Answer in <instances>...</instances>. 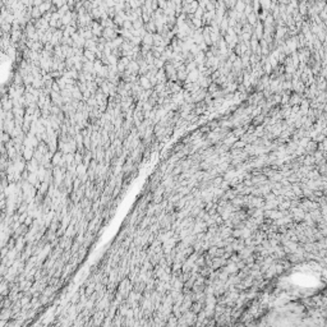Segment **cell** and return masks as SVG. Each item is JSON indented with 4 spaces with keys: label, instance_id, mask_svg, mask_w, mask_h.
<instances>
[{
    "label": "cell",
    "instance_id": "obj_1",
    "mask_svg": "<svg viewBox=\"0 0 327 327\" xmlns=\"http://www.w3.org/2000/svg\"><path fill=\"white\" fill-rule=\"evenodd\" d=\"M143 44L144 45L154 44V35H152V33H146V36H144V39H143Z\"/></svg>",
    "mask_w": 327,
    "mask_h": 327
},
{
    "label": "cell",
    "instance_id": "obj_2",
    "mask_svg": "<svg viewBox=\"0 0 327 327\" xmlns=\"http://www.w3.org/2000/svg\"><path fill=\"white\" fill-rule=\"evenodd\" d=\"M148 82H150V80H148L147 77H142V78H141V84H142L144 88H150V87H151L152 83H148Z\"/></svg>",
    "mask_w": 327,
    "mask_h": 327
},
{
    "label": "cell",
    "instance_id": "obj_3",
    "mask_svg": "<svg viewBox=\"0 0 327 327\" xmlns=\"http://www.w3.org/2000/svg\"><path fill=\"white\" fill-rule=\"evenodd\" d=\"M84 55H86V56H87L88 59H90V61H92L93 59H95V55H93V53H91L90 50H87V51L84 53Z\"/></svg>",
    "mask_w": 327,
    "mask_h": 327
},
{
    "label": "cell",
    "instance_id": "obj_4",
    "mask_svg": "<svg viewBox=\"0 0 327 327\" xmlns=\"http://www.w3.org/2000/svg\"><path fill=\"white\" fill-rule=\"evenodd\" d=\"M261 4L263 8H268L270 7V0H261Z\"/></svg>",
    "mask_w": 327,
    "mask_h": 327
}]
</instances>
